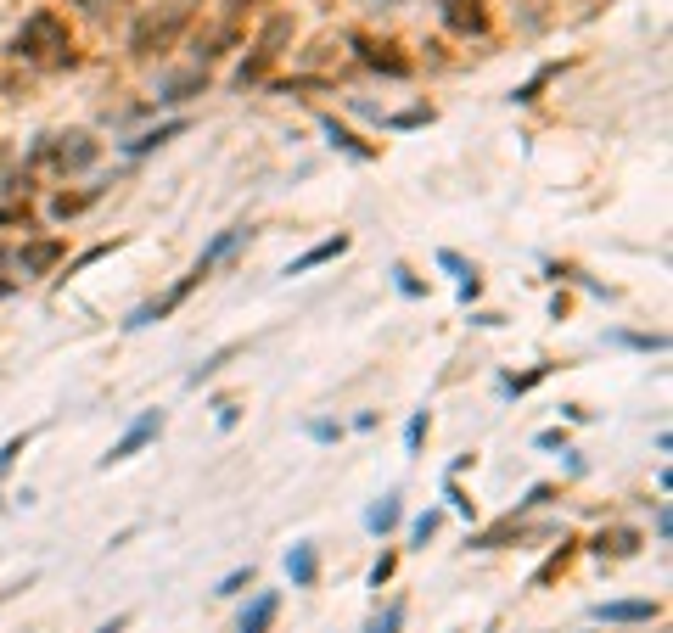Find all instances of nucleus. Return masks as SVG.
Returning a JSON list of instances; mask_svg holds the SVG:
<instances>
[{
	"instance_id": "obj_1",
	"label": "nucleus",
	"mask_w": 673,
	"mask_h": 633,
	"mask_svg": "<svg viewBox=\"0 0 673 633\" xmlns=\"http://www.w3.org/2000/svg\"><path fill=\"white\" fill-rule=\"evenodd\" d=\"M186 29V6H169V12H146L141 23H135V34H129V51L135 57H152V51H163V45H174V34Z\"/></svg>"
},
{
	"instance_id": "obj_2",
	"label": "nucleus",
	"mask_w": 673,
	"mask_h": 633,
	"mask_svg": "<svg viewBox=\"0 0 673 633\" xmlns=\"http://www.w3.org/2000/svg\"><path fill=\"white\" fill-rule=\"evenodd\" d=\"M158 432H163V415H158V409H146L141 421H135V426H129V432L113 443V454H107L101 465H118V460H129V454H141V449H146V443H152Z\"/></svg>"
},
{
	"instance_id": "obj_3",
	"label": "nucleus",
	"mask_w": 673,
	"mask_h": 633,
	"mask_svg": "<svg viewBox=\"0 0 673 633\" xmlns=\"http://www.w3.org/2000/svg\"><path fill=\"white\" fill-rule=\"evenodd\" d=\"M657 617V600H606L595 605V622H651Z\"/></svg>"
},
{
	"instance_id": "obj_4",
	"label": "nucleus",
	"mask_w": 673,
	"mask_h": 633,
	"mask_svg": "<svg viewBox=\"0 0 673 633\" xmlns=\"http://www.w3.org/2000/svg\"><path fill=\"white\" fill-rule=\"evenodd\" d=\"M343 253H348V236H331V241H320V247H309L303 258H292V264H287V275H303V269L331 264V258H343Z\"/></svg>"
},
{
	"instance_id": "obj_5",
	"label": "nucleus",
	"mask_w": 673,
	"mask_h": 633,
	"mask_svg": "<svg viewBox=\"0 0 673 633\" xmlns=\"http://www.w3.org/2000/svg\"><path fill=\"white\" fill-rule=\"evenodd\" d=\"M57 258H62V241H34V247L17 253V264H23V275H45Z\"/></svg>"
},
{
	"instance_id": "obj_6",
	"label": "nucleus",
	"mask_w": 673,
	"mask_h": 633,
	"mask_svg": "<svg viewBox=\"0 0 673 633\" xmlns=\"http://www.w3.org/2000/svg\"><path fill=\"white\" fill-rule=\"evenodd\" d=\"M275 611H281V600H275V594H258V600L242 611V633H270Z\"/></svg>"
},
{
	"instance_id": "obj_7",
	"label": "nucleus",
	"mask_w": 673,
	"mask_h": 633,
	"mask_svg": "<svg viewBox=\"0 0 673 633\" xmlns=\"http://www.w3.org/2000/svg\"><path fill=\"white\" fill-rule=\"evenodd\" d=\"M444 17H449V23H455V29H466V34H477V29H483V23H488V17H483V6H477V0H449V6H444Z\"/></svg>"
},
{
	"instance_id": "obj_8",
	"label": "nucleus",
	"mask_w": 673,
	"mask_h": 633,
	"mask_svg": "<svg viewBox=\"0 0 673 633\" xmlns=\"http://www.w3.org/2000/svg\"><path fill=\"white\" fill-rule=\"evenodd\" d=\"M287 572H292V583H298V589H309V583H315V572H320L315 549H309V544H298V549L287 555Z\"/></svg>"
},
{
	"instance_id": "obj_9",
	"label": "nucleus",
	"mask_w": 673,
	"mask_h": 633,
	"mask_svg": "<svg viewBox=\"0 0 673 633\" xmlns=\"http://www.w3.org/2000/svg\"><path fill=\"white\" fill-rule=\"evenodd\" d=\"M393 521H399V499H393V493H387L382 505H371V510H365V527H371V533H387Z\"/></svg>"
},
{
	"instance_id": "obj_10",
	"label": "nucleus",
	"mask_w": 673,
	"mask_h": 633,
	"mask_svg": "<svg viewBox=\"0 0 673 633\" xmlns=\"http://www.w3.org/2000/svg\"><path fill=\"white\" fill-rule=\"evenodd\" d=\"M326 135H331V141H337V146H343V152H354V157H371V146L359 141L354 129H343V124H337V118H326Z\"/></svg>"
},
{
	"instance_id": "obj_11",
	"label": "nucleus",
	"mask_w": 673,
	"mask_h": 633,
	"mask_svg": "<svg viewBox=\"0 0 673 633\" xmlns=\"http://www.w3.org/2000/svg\"><path fill=\"white\" fill-rule=\"evenodd\" d=\"M90 157H96V146H90L85 135H73V146H62V163H68V169H85Z\"/></svg>"
},
{
	"instance_id": "obj_12",
	"label": "nucleus",
	"mask_w": 673,
	"mask_h": 633,
	"mask_svg": "<svg viewBox=\"0 0 673 633\" xmlns=\"http://www.w3.org/2000/svg\"><path fill=\"white\" fill-rule=\"evenodd\" d=\"M399 622H404V605H387L382 617H371V628H365V633H399Z\"/></svg>"
},
{
	"instance_id": "obj_13",
	"label": "nucleus",
	"mask_w": 673,
	"mask_h": 633,
	"mask_svg": "<svg viewBox=\"0 0 673 633\" xmlns=\"http://www.w3.org/2000/svg\"><path fill=\"white\" fill-rule=\"evenodd\" d=\"M191 90H202V73H186V79H174V85H169V96H163V101H186Z\"/></svg>"
},
{
	"instance_id": "obj_14",
	"label": "nucleus",
	"mask_w": 673,
	"mask_h": 633,
	"mask_svg": "<svg viewBox=\"0 0 673 633\" xmlns=\"http://www.w3.org/2000/svg\"><path fill=\"white\" fill-rule=\"evenodd\" d=\"M169 135H180V124H163V129H152V135H141V141H129V152H146V146L169 141Z\"/></svg>"
},
{
	"instance_id": "obj_15",
	"label": "nucleus",
	"mask_w": 673,
	"mask_h": 633,
	"mask_svg": "<svg viewBox=\"0 0 673 633\" xmlns=\"http://www.w3.org/2000/svg\"><path fill=\"white\" fill-rule=\"evenodd\" d=\"M432 533H438V510H427V516H416V527H410V538H416V544H427Z\"/></svg>"
},
{
	"instance_id": "obj_16",
	"label": "nucleus",
	"mask_w": 673,
	"mask_h": 633,
	"mask_svg": "<svg viewBox=\"0 0 673 633\" xmlns=\"http://www.w3.org/2000/svg\"><path fill=\"white\" fill-rule=\"evenodd\" d=\"M247 583H253V566H242V572H230L225 583H219V594H242Z\"/></svg>"
},
{
	"instance_id": "obj_17",
	"label": "nucleus",
	"mask_w": 673,
	"mask_h": 633,
	"mask_svg": "<svg viewBox=\"0 0 673 633\" xmlns=\"http://www.w3.org/2000/svg\"><path fill=\"white\" fill-rule=\"evenodd\" d=\"M421 437H427V415H416V421L404 426V443H410V449H421Z\"/></svg>"
},
{
	"instance_id": "obj_18",
	"label": "nucleus",
	"mask_w": 673,
	"mask_h": 633,
	"mask_svg": "<svg viewBox=\"0 0 673 633\" xmlns=\"http://www.w3.org/2000/svg\"><path fill=\"white\" fill-rule=\"evenodd\" d=\"M17 454H23V437H12V443H6V449H0V471H6V465H12Z\"/></svg>"
},
{
	"instance_id": "obj_19",
	"label": "nucleus",
	"mask_w": 673,
	"mask_h": 633,
	"mask_svg": "<svg viewBox=\"0 0 673 633\" xmlns=\"http://www.w3.org/2000/svg\"><path fill=\"white\" fill-rule=\"evenodd\" d=\"M124 622H129V617H113L107 628H96V633H124Z\"/></svg>"
},
{
	"instance_id": "obj_20",
	"label": "nucleus",
	"mask_w": 673,
	"mask_h": 633,
	"mask_svg": "<svg viewBox=\"0 0 673 633\" xmlns=\"http://www.w3.org/2000/svg\"><path fill=\"white\" fill-rule=\"evenodd\" d=\"M79 6H101V0H79Z\"/></svg>"
}]
</instances>
